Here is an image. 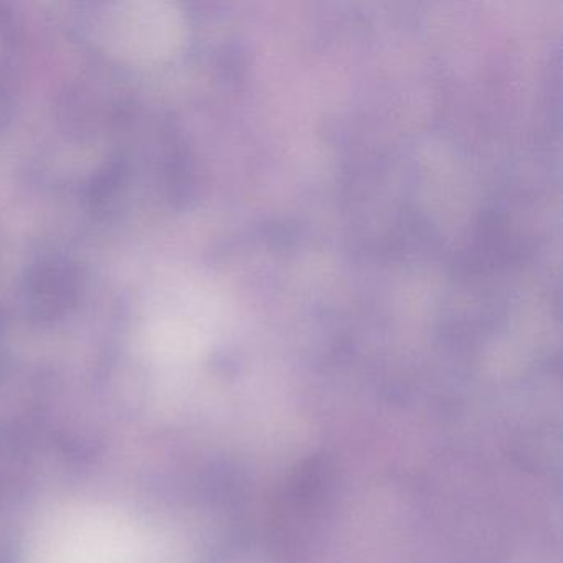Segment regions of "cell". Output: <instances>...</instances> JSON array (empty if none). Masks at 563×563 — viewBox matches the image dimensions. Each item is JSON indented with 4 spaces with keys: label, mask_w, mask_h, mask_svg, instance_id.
I'll use <instances>...</instances> for the list:
<instances>
[{
    "label": "cell",
    "mask_w": 563,
    "mask_h": 563,
    "mask_svg": "<svg viewBox=\"0 0 563 563\" xmlns=\"http://www.w3.org/2000/svg\"><path fill=\"white\" fill-rule=\"evenodd\" d=\"M144 332L161 344H177L196 335L217 311L212 292L186 276H169L153 286L143 306Z\"/></svg>",
    "instance_id": "7a4b0ae2"
},
{
    "label": "cell",
    "mask_w": 563,
    "mask_h": 563,
    "mask_svg": "<svg viewBox=\"0 0 563 563\" xmlns=\"http://www.w3.org/2000/svg\"><path fill=\"white\" fill-rule=\"evenodd\" d=\"M183 14L159 0H128L111 5L101 21L108 52L131 65H154L179 48Z\"/></svg>",
    "instance_id": "6da1fadb"
}]
</instances>
